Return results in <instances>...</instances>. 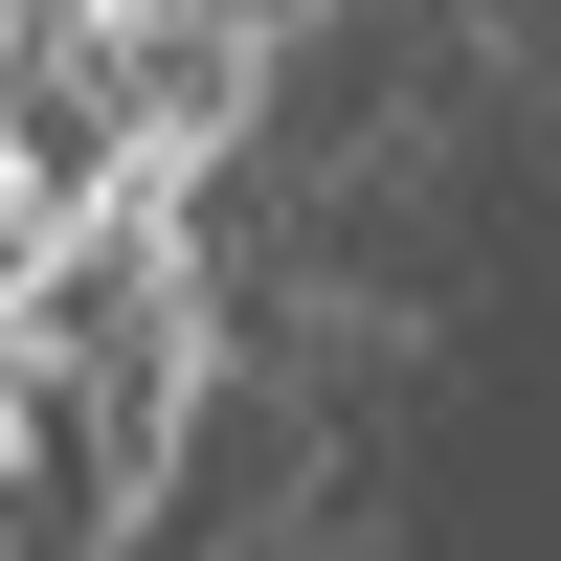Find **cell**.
Listing matches in <instances>:
<instances>
[{
	"mask_svg": "<svg viewBox=\"0 0 561 561\" xmlns=\"http://www.w3.org/2000/svg\"><path fill=\"white\" fill-rule=\"evenodd\" d=\"M180 23H225V45H270V68H293V45L337 23V0H180Z\"/></svg>",
	"mask_w": 561,
	"mask_h": 561,
	"instance_id": "6da1fadb",
	"label": "cell"
}]
</instances>
